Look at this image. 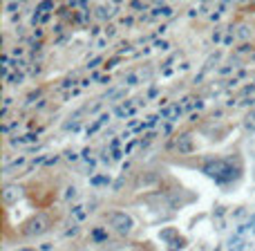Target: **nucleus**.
<instances>
[{
	"label": "nucleus",
	"mask_w": 255,
	"mask_h": 251,
	"mask_svg": "<svg viewBox=\"0 0 255 251\" xmlns=\"http://www.w3.org/2000/svg\"><path fill=\"white\" fill-rule=\"evenodd\" d=\"M204 173L211 175L220 184H226V182H233L240 171L231 159H211V162L204 164Z\"/></svg>",
	"instance_id": "1"
},
{
	"label": "nucleus",
	"mask_w": 255,
	"mask_h": 251,
	"mask_svg": "<svg viewBox=\"0 0 255 251\" xmlns=\"http://www.w3.org/2000/svg\"><path fill=\"white\" fill-rule=\"evenodd\" d=\"M47 227H49L47 218H43V216L31 218V220L25 225V236H38V234H43Z\"/></svg>",
	"instance_id": "2"
},
{
	"label": "nucleus",
	"mask_w": 255,
	"mask_h": 251,
	"mask_svg": "<svg viewBox=\"0 0 255 251\" xmlns=\"http://www.w3.org/2000/svg\"><path fill=\"white\" fill-rule=\"evenodd\" d=\"M112 225L119 229V234H128L130 227H132V222H130L128 216H124V213H115V216H112Z\"/></svg>",
	"instance_id": "3"
},
{
	"label": "nucleus",
	"mask_w": 255,
	"mask_h": 251,
	"mask_svg": "<svg viewBox=\"0 0 255 251\" xmlns=\"http://www.w3.org/2000/svg\"><path fill=\"white\" fill-rule=\"evenodd\" d=\"M22 195V189L20 186H4L2 189V198H4V202H16L18 198H20Z\"/></svg>",
	"instance_id": "4"
},
{
	"label": "nucleus",
	"mask_w": 255,
	"mask_h": 251,
	"mask_svg": "<svg viewBox=\"0 0 255 251\" xmlns=\"http://www.w3.org/2000/svg\"><path fill=\"white\" fill-rule=\"evenodd\" d=\"M247 128L249 130H255V112H251V115L247 117Z\"/></svg>",
	"instance_id": "5"
},
{
	"label": "nucleus",
	"mask_w": 255,
	"mask_h": 251,
	"mask_svg": "<svg viewBox=\"0 0 255 251\" xmlns=\"http://www.w3.org/2000/svg\"><path fill=\"white\" fill-rule=\"evenodd\" d=\"M251 229L255 231V216H253V220H251Z\"/></svg>",
	"instance_id": "6"
}]
</instances>
